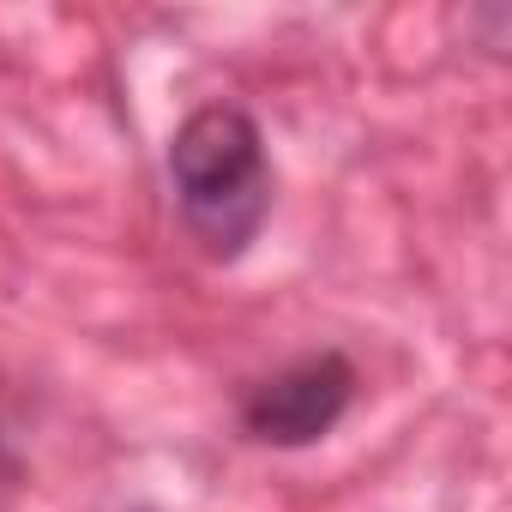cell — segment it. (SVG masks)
<instances>
[{"instance_id":"7a4b0ae2","label":"cell","mask_w":512,"mask_h":512,"mask_svg":"<svg viewBox=\"0 0 512 512\" xmlns=\"http://www.w3.org/2000/svg\"><path fill=\"white\" fill-rule=\"evenodd\" d=\"M356 386L362 380L344 350H308L241 392V428L260 446L302 452L344 422V410L356 404Z\"/></svg>"},{"instance_id":"6da1fadb","label":"cell","mask_w":512,"mask_h":512,"mask_svg":"<svg viewBox=\"0 0 512 512\" xmlns=\"http://www.w3.org/2000/svg\"><path fill=\"white\" fill-rule=\"evenodd\" d=\"M169 187H175V211L187 235L199 241V253L217 266H235L260 241L272 199H278V175H272L260 121L235 103L193 109L169 139Z\"/></svg>"}]
</instances>
